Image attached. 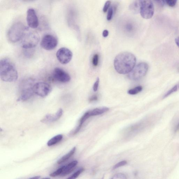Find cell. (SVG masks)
Returning <instances> with one entry per match:
<instances>
[{"instance_id": "cell-1", "label": "cell", "mask_w": 179, "mask_h": 179, "mask_svg": "<svg viewBox=\"0 0 179 179\" xmlns=\"http://www.w3.org/2000/svg\"><path fill=\"white\" fill-rule=\"evenodd\" d=\"M136 63V57L128 52L121 53L115 57L114 65L115 69L120 74L129 73L134 68Z\"/></svg>"}, {"instance_id": "cell-2", "label": "cell", "mask_w": 179, "mask_h": 179, "mask_svg": "<svg viewBox=\"0 0 179 179\" xmlns=\"http://www.w3.org/2000/svg\"><path fill=\"white\" fill-rule=\"evenodd\" d=\"M0 76L4 82H14L18 79L17 70L13 63L7 58L0 61Z\"/></svg>"}, {"instance_id": "cell-3", "label": "cell", "mask_w": 179, "mask_h": 179, "mask_svg": "<svg viewBox=\"0 0 179 179\" xmlns=\"http://www.w3.org/2000/svg\"><path fill=\"white\" fill-rule=\"evenodd\" d=\"M34 80L32 79L23 80L20 85V95L17 100L24 102L31 98L34 93Z\"/></svg>"}, {"instance_id": "cell-4", "label": "cell", "mask_w": 179, "mask_h": 179, "mask_svg": "<svg viewBox=\"0 0 179 179\" xmlns=\"http://www.w3.org/2000/svg\"><path fill=\"white\" fill-rule=\"evenodd\" d=\"M26 29L21 22H16L13 25L7 32V38L9 41L15 43L21 40Z\"/></svg>"}, {"instance_id": "cell-5", "label": "cell", "mask_w": 179, "mask_h": 179, "mask_svg": "<svg viewBox=\"0 0 179 179\" xmlns=\"http://www.w3.org/2000/svg\"><path fill=\"white\" fill-rule=\"evenodd\" d=\"M21 46L23 49H29L36 47L39 41V37L37 33L29 31L26 29L21 39Z\"/></svg>"}, {"instance_id": "cell-6", "label": "cell", "mask_w": 179, "mask_h": 179, "mask_svg": "<svg viewBox=\"0 0 179 179\" xmlns=\"http://www.w3.org/2000/svg\"><path fill=\"white\" fill-rule=\"evenodd\" d=\"M148 65L145 62L139 63L129 73L128 77L130 80H137L142 79L147 74Z\"/></svg>"}, {"instance_id": "cell-7", "label": "cell", "mask_w": 179, "mask_h": 179, "mask_svg": "<svg viewBox=\"0 0 179 179\" xmlns=\"http://www.w3.org/2000/svg\"><path fill=\"white\" fill-rule=\"evenodd\" d=\"M140 13L141 16L145 19H150L154 14V8L151 0H139Z\"/></svg>"}, {"instance_id": "cell-8", "label": "cell", "mask_w": 179, "mask_h": 179, "mask_svg": "<svg viewBox=\"0 0 179 179\" xmlns=\"http://www.w3.org/2000/svg\"><path fill=\"white\" fill-rule=\"evenodd\" d=\"M58 44L56 37L50 34L45 35L43 37L40 45L44 49L52 50L56 48Z\"/></svg>"}, {"instance_id": "cell-9", "label": "cell", "mask_w": 179, "mask_h": 179, "mask_svg": "<svg viewBox=\"0 0 179 179\" xmlns=\"http://www.w3.org/2000/svg\"><path fill=\"white\" fill-rule=\"evenodd\" d=\"M52 90L51 86L46 82H37L35 84L34 86V93L43 98L47 96L51 92Z\"/></svg>"}, {"instance_id": "cell-10", "label": "cell", "mask_w": 179, "mask_h": 179, "mask_svg": "<svg viewBox=\"0 0 179 179\" xmlns=\"http://www.w3.org/2000/svg\"><path fill=\"white\" fill-rule=\"evenodd\" d=\"M56 56L59 62L63 64L69 63L72 59V53L70 50L67 48L62 47L58 50Z\"/></svg>"}, {"instance_id": "cell-11", "label": "cell", "mask_w": 179, "mask_h": 179, "mask_svg": "<svg viewBox=\"0 0 179 179\" xmlns=\"http://www.w3.org/2000/svg\"><path fill=\"white\" fill-rule=\"evenodd\" d=\"M53 77L56 81L62 83L69 82L71 77L65 70L60 68H55L53 73Z\"/></svg>"}, {"instance_id": "cell-12", "label": "cell", "mask_w": 179, "mask_h": 179, "mask_svg": "<svg viewBox=\"0 0 179 179\" xmlns=\"http://www.w3.org/2000/svg\"><path fill=\"white\" fill-rule=\"evenodd\" d=\"M26 21L28 26L32 29H36L38 27L39 21L36 11L32 8L27 10Z\"/></svg>"}, {"instance_id": "cell-13", "label": "cell", "mask_w": 179, "mask_h": 179, "mask_svg": "<svg viewBox=\"0 0 179 179\" xmlns=\"http://www.w3.org/2000/svg\"><path fill=\"white\" fill-rule=\"evenodd\" d=\"M63 113V110L62 108H60L56 113L54 115L48 114L41 120V122L43 123H51L56 122L60 119Z\"/></svg>"}, {"instance_id": "cell-14", "label": "cell", "mask_w": 179, "mask_h": 179, "mask_svg": "<svg viewBox=\"0 0 179 179\" xmlns=\"http://www.w3.org/2000/svg\"><path fill=\"white\" fill-rule=\"evenodd\" d=\"M78 164V161H74L64 166L63 172L61 176H64L71 173L74 169L75 168Z\"/></svg>"}, {"instance_id": "cell-15", "label": "cell", "mask_w": 179, "mask_h": 179, "mask_svg": "<svg viewBox=\"0 0 179 179\" xmlns=\"http://www.w3.org/2000/svg\"><path fill=\"white\" fill-rule=\"evenodd\" d=\"M91 116L90 115L89 111L87 112H86L85 114L82 116V117L80 118L79 125L76 128L75 130L73 131L72 132V135H75L77 133L79 132V131L81 129L82 126L86 120L88 118H89Z\"/></svg>"}, {"instance_id": "cell-16", "label": "cell", "mask_w": 179, "mask_h": 179, "mask_svg": "<svg viewBox=\"0 0 179 179\" xmlns=\"http://www.w3.org/2000/svg\"><path fill=\"white\" fill-rule=\"evenodd\" d=\"M109 108L103 107L95 108L94 110L89 111L91 116H94L103 114L109 110Z\"/></svg>"}, {"instance_id": "cell-17", "label": "cell", "mask_w": 179, "mask_h": 179, "mask_svg": "<svg viewBox=\"0 0 179 179\" xmlns=\"http://www.w3.org/2000/svg\"><path fill=\"white\" fill-rule=\"evenodd\" d=\"M76 150V147L73 148L67 154H66L63 156L61 158H60V159L57 161V163L58 164H61L66 162V161L68 160L74 154Z\"/></svg>"}, {"instance_id": "cell-18", "label": "cell", "mask_w": 179, "mask_h": 179, "mask_svg": "<svg viewBox=\"0 0 179 179\" xmlns=\"http://www.w3.org/2000/svg\"><path fill=\"white\" fill-rule=\"evenodd\" d=\"M63 136L62 134H59L52 138L47 142L48 146H51L56 144L60 142L63 139Z\"/></svg>"}, {"instance_id": "cell-19", "label": "cell", "mask_w": 179, "mask_h": 179, "mask_svg": "<svg viewBox=\"0 0 179 179\" xmlns=\"http://www.w3.org/2000/svg\"><path fill=\"white\" fill-rule=\"evenodd\" d=\"M130 8L131 10L135 13L140 11V6L139 0H137L130 6Z\"/></svg>"}, {"instance_id": "cell-20", "label": "cell", "mask_w": 179, "mask_h": 179, "mask_svg": "<svg viewBox=\"0 0 179 179\" xmlns=\"http://www.w3.org/2000/svg\"><path fill=\"white\" fill-rule=\"evenodd\" d=\"M142 86H138L133 89L128 91V93L131 95H135L138 94L142 91Z\"/></svg>"}, {"instance_id": "cell-21", "label": "cell", "mask_w": 179, "mask_h": 179, "mask_svg": "<svg viewBox=\"0 0 179 179\" xmlns=\"http://www.w3.org/2000/svg\"><path fill=\"white\" fill-rule=\"evenodd\" d=\"M84 168L80 169L79 170H78L76 172L73 173L68 179H74L77 178L84 171Z\"/></svg>"}, {"instance_id": "cell-22", "label": "cell", "mask_w": 179, "mask_h": 179, "mask_svg": "<svg viewBox=\"0 0 179 179\" xmlns=\"http://www.w3.org/2000/svg\"><path fill=\"white\" fill-rule=\"evenodd\" d=\"M63 169H64V166L58 169L57 170L54 171V172L50 173L49 175L50 176L52 177H55L59 175L60 176L63 172Z\"/></svg>"}, {"instance_id": "cell-23", "label": "cell", "mask_w": 179, "mask_h": 179, "mask_svg": "<svg viewBox=\"0 0 179 179\" xmlns=\"http://www.w3.org/2000/svg\"><path fill=\"white\" fill-rule=\"evenodd\" d=\"M113 11H114V10H113V8L112 7H110L109 9H108L107 16V21H110L111 20L113 17Z\"/></svg>"}, {"instance_id": "cell-24", "label": "cell", "mask_w": 179, "mask_h": 179, "mask_svg": "<svg viewBox=\"0 0 179 179\" xmlns=\"http://www.w3.org/2000/svg\"><path fill=\"white\" fill-rule=\"evenodd\" d=\"M99 55L98 54H95L93 57L92 62L93 65L95 67L97 66L99 62Z\"/></svg>"}, {"instance_id": "cell-25", "label": "cell", "mask_w": 179, "mask_h": 179, "mask_svg": "<svg viewBox=\"0 0 179 179\" xmlns=\"http://www.w3.org/2000/svg\"><path fill=\"white\" fill-rule=\"evenodd\" d=\"M177 85H176L171 90L169 91L167 93V94H166L164 96V98H165L168 97L169 95L172 94L173 92H174L177 91Z\"/></svg>"}, {"instance_id": "cell-26", "label": "cell", "mask_w": 179, "mask_h": 179, "mask_svg": "<svg viewBox=\"0 0 179 179\" xmlns=\"http://www.w3.org/2000/svg\"><path fill=\"white\" fill-rule=\"evenodd\" d=\"M177 1L178 0H165L166 3L168 6L171 7L175 6Z\"/></svg>"}, {"instance_id": "cell-27", "label": "cell", "mask_w": 179, "mask_h": 179, "mask_svg": "<svg viewBox=\"0 0 179 179\" xmlns=\"http://www.w3.org/2000/svg\"><path fill=\"white\" fill-rule=\"evenodd\" d=\"M127 163V161H121V162L118 163L116 165H115L114 167H113V169H115L122 167V166L125 165Z\"/></svg>"}, {"instance_id": "cell-28", "label": "cell", "mask_w": 179, "mask_h": 179, "mask_svg": "<svg viewBox=\"0 0 179 179\" xmlns=\"http://www.w3.org/2000/svg\"><path fill=\"white\" fill-rule=\"evenodd\" d=\"M111 4V2L110 1H108L105 2L104 6L103 9V12H107V10L109 9V7L110 6Z\"/></svg>"}, {"instance_id": "cell-29", "label": "cell", "mask_w": 179, "mask_h": 179, "mask_svg": "<svg viewBox=\"0 0 179 179\" xmlns=\"http://www.w3.org/2000/svg\"><path fill=\"white\" fill-rule=\"evenodd\" d=\"M99 78H98L95 82V83L94 86H93V90H94L95 92L97 91L98 87H99Z\"/></svg>"}, {"instance_id": "cell-30", "label": "cell", "mask_w": 179, "mask_h": 179, "mask_svg": "<svg viewBox=\"0 0 179 179\" xmlns=\"http://www.w3.org/2000/svg\"><path fill=\"white\" fill-rule=\"evenodd\" d=\"M126 176L123 173H118L115 175L112 179H126Z\"/></svg>"}, {"instance_id": "cell-31", "label": "cell", "mask_w": 179, "mask_h": 179, "mask_svg": "<svg viewBox=\"0 0 179 179\" xmlns=\"http://www.w3.org/2000/svg\"><path fill=\"white\" fill-rule=\"evenodd\" d=\"M157 4L160 6L163 7L164 6L165 3V0H154Z\"/></svg>"}, {"instance_id": "cell-32", "label": "cell", "mask_w": 179, "mask_h": 179, "mask_svg": "<svg viewBox=\"0 0 179 179\" xmlns=\"http://www.w3.org/2000/svg\"><path fill=\"white\" fill-rule=\"evenodd\" d=\"M98 99V97L96 95H94L92 96L89 99V101L90 102L95 101Z\"/></svg>"}, {"instance_id": "cell-33", "label": "cell", "mask_w": 179, "mask_h": 179, "mask_svg": "<svg viewBox=\"0 0 179 179\" xmlns=\"http://www.w3.org/2000/svg\"><path fill=\"white\" fill-rule=\"evenodd\" d=\"M109 34L108 31L107 30H105L103 33V36L104 37H107Z\"/></svg>"}, {"instance_id": "cell-34", "label": "cell", "mask_w": 179, "mask_h": 179, "mask_svg": "<svg viewBox=\"0 0 179 179\" xmlns=\"http://www.w3.org/2000/svg\"><path fill=\"white\" fill-rule=\"evenodd\" d=\"M126 29L128 31H131L133 29V26L132 25L130 24L127 25Z\"/></svg>"}, {"instance_id": "cell-35", "label": "cell", "mask_w": 179, "mask_h": 179, "mask_svg": "<svg viewBox=\"0 0 179 179\" xmlns=\"http://www.w3.org/2000/svg\"><path fill=\"white\" fill-rule=\"evenodd\" d=\"M175 41L176 45H177V46L179 48V37L176 38Z\"/></svg>"}, {"instance_id": "cell-36", "label": "cell", "mask_w": 179, "mask_h": 179, "mask_svg": "<svg viewBox=\"0 0 179 179\" xmlns=\"http://www.w3.org/2000/svg\"><path fill=\"white\" fill-rule=\"evenodd\" d=\"M179 130V123H178V124L176 126V127L175 129V132H177L178 130Z\"/></svg>"}, {"instance_id": "cell-37", "label": "cell", "mask_w": 179, "mask_h": 179, "mask_svg": "<svg viewBox=\"0 0 179 179\" xmlns=\"http://www.w3.org/2000/svg\"><path fill=\"white\" fill-rule=\"evenodd\" d=\"M40 178V176H35V177H31V178H30V179H39Z\"/></svg>"}, {"instance_id": "cell-38", "label": "cell", "mask_w": 179, "mask_h": 179, "mask_svg": "<svg viewBox=\"0 0 179 179\" xmlns=\"http://www.w3.org/2000/svg\"><path fill=\"white\" fill-rule=\"evenodd\" d=\"M25 1H32V0H25Z\"/></svg>"}, {"instance_id": "cell-39", "label": "cell", "mask_w": 179, "mask_h": 179, "mask_svg": "<svg viewBox=\"0 0 179 179\" xmlns=\"http://www.w3.org/2000/svg\"></svg>"}]
</instances>
